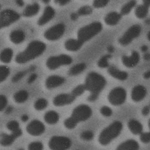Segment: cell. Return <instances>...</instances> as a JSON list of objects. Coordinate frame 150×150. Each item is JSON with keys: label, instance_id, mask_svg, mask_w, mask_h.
<instances>
[{"label": "cell", "instance_id": "1", "mask_svg": "<svg viewBox=\"0 0 150 150\" xmlns=\"http://www.w3.org/2000/svg\"><path fill=\"white\" fill-rule=\"evenodd\" d=\"M106 83V80L102 75L95 72L89 73L86 78L84 84L86 90L90 92L88 100L90 102L96 100Z\"/></svg>", "mask_w": 150, "mask_h": 150}, {"label": "cell", "instance_id": "2", "mask_svg": "<svg viewBox=\"0 0 150 150\" xmlns=\"http://www.w3.org/2000/svg\"><path fill=\"white\" fill-rule=\"evenodd\" d=\"M46 49L45 43L39 40L31 41L23 51L18 53L15 58L18 64H24L40 56Z\"/></svg>", "mask_w": 150, "mask_h": 150}, {"label": "cell", "instance_id": "3", "mask_svg": "<svg viewBox=\"0 0 150 150\" xmlns=\"http://www.w3.org/2000/svg\"><path fill=\"white\" fill-rule=\"evenodd\" d=\"M92 110L88 106L81 105L74 109L71 116L64 122L65 127L68 129H73L80 122H84L92 115Z\"/></svg>", "mask_w": 150, "mask_h": 150}, {"label": "cell", "instance_id": "4", "mask_svg": "<svg viewBox=\"0 0 150 150\" xmlns=\"http://www.w3.org/2000/svg\"><path fill=\"white\" fill-rule=\"evenodd\" d=\"M123 125L119 121H115L101 132L99 141L103 146L107 145L119 136L122 129Z\"/></svg>", "mask_w": 150, "mask_h": 150}, {"label": "cell", "instance_id": "5", "mask_svg": "<svg viewBox=\"0 0 150 150\" xmlns=\"http://www.w3.org/2000/svg\"><path fill=\"white\" fill-rule=\"evenodd\" d=\"M102 29L101 23L100 22H92L79 29L77 33L78 39L85 43L96 36Z\"/></svg>", "mask_w": 150, "mask_h": 150}, {"label": "cell", "instance_id": "6", "mask_svg": "<svg viewBox=\"0 0 150 150\" xmlns=\"http://www.w3.org/2000/svg\"><path fill=\"white\" fill-rule=\"evenodd\" d=\"M72 62L71 57L66 54H61L50 57L47 61L46 66L49 69L54 70L62 66L70 65Z\"/></svg>", "mask_w": 150, "mask_h": 150}, {"label": "cell", "instance_id": "7", "mask_svg": "<svg viewBox=\"0 0 150 150\" xmlns=\"http://www.w3.org/2000/svg\"><path fill=\"white\" fill-rule=\"evenodd\" d=\"M20 18V14L14 10L10 9L3 10L1 13L0 16L1 29L9 27L18 21Z\"/></svg>", "mask_w": 150, "mask_h": 150}, {"label": "cell", "instance_id": "8", "mask_svg": "<svg viewBox=\"0 0 150 150\" xmlns=\"http://www.w3.org/2000/svg\"><path fill=\"white\" fill-rule=\"evenodd\" d=\"M141 31V27L139 25H132L119 39V43L122 46L128 45L134 40L139 36Z\"/></svg>", "mask_w": 150, "mask_h": 150}, {"label": "cell", "instance_id": "9", "mask_svg": "<svg viewBox=\"0 0 150 150\" xmlns=\"http://www.w3.org/2000/svg\"><path fill=\"white\" fill-rule=\"evenodd\" d=\"M66 30V26L63 23H59L46 30L44 37L50 41L58 40L63 35Z\"/></svg>", "mask_w": 150, "mask_h": 150}, {"label": "cell", "instance_id": "10", "mask_svg": "<svg viewBox=\"0 0 150 150\" xmlns=\"http://www.w3.org/2000/svg\"><path fill=\"white\" fill-rule=\"evenodd\" d=\"M71 145V140L65 136H53L49 144L50 148L54 150H67L70 148Z\"/></svg>", "mask_w": 150, "mask_h": 150}, {"label": "cell", "instance_id": "11", "mask_svg": "<svg viewBox=\"0 0 150 150\" xmlns=\"http://www.w3.org/2000/svg\"><path fill=\"white\" fill-rule=\"evenodd\" d=\"M126 95V91L124 88L122 87H117L109 93L108 101L113 105H120L125 102Z\"/></svg>", "mask_w": 150, "mask_h": 150}, {"label": "cell", "instance_id": "12", "mask_svg": "<svg viewBox=\"0 0 150 150\" xmlns=\"http://www.w3.org/2000/svg\"><path fill=\"white\" fill-rule=\"evenodd\" d=\"M45 125L39 120L31 121L27 127V132L33 136H40L45 132Z\"/></svg>", "mask_w": 150, "mask_h": 150}, {"label": "cell", "instance_id": "13", "mask_svg": "<svg viewBox=\"0 0 150 150\" xmlns=\"http://www.w3.org/2000/svg\"><path fill=\"white\" fill-rule=\"evenodd\" d=\"M76 97L72 94H61L56 96L53 99L54 105L62 106L69 105L73 102Z\"/></svg>", "mask_w": 150, "mask_h": 150}, {"label": "cell", "instance_id": "14", "mask_svg": "<svg viewBox=\"0 0 150 150\" xmlns=\"http://www.w3.org/2000/svg\"><path fill=\"white\" fill-rule=\"evenodd\" d=\"M55 11L52 7L47 6L45 8L42 16L38 20L37 24L40 26L45 25L53 19L55 16Z\"/></svg>", "mask_w": 150, "mask_h": 150}, {"label": "cell", "instance_id": "15", "mask_svg": "<svg viewBox=\"0 0 150 150\" xmlns=\"http://www.w3.org/2000/svg\"><path fill=\"white\" fill-rule=\"evenodd\" d=\"M23 134L20 129L16 131L13 132L11 134H1V144L3 146H7L11 145L16 139L20 137Z\"/></svg>", "mask_w": 150, "mask_h": 150}, {"label": "cell", "instance_id": "16", "mask_svg": "<svg viewBox=\"0 0 150 150\" xmlns=\"http://www.w3.org/2000/svg\"><path fill=\"white\" fill-rule=\"evenodd\" d=\"M140 61V55L136 51H134L130 56H123L122 62L125 67L128 68L135 67L139 63Z\"/></svg>", "mask_w": 150, "mask_h": 150}, {"label": "cell", "instance_id": "17", "mask_svg": "<svg viewBox=\"0 0 150 150\" xmlns=\"http://www.w3.org/2000/svg\"><path fill=\"white\" fill-rule=\"evenodd\" d=\"M66 79L64 77L58 75H52L47 79L45 85L49 89L55 88L65 83Z\"/></svg>", "mask_w": 150, "mask_h": 150}, {"label": "cell", "instance_id": "18", "mask_svg": "<svg viewBox=\"0 0 150 150\" xmlns=\"http://www.w3.org/2000/svg\"><path fill=\"white\" fill-rule=\"evenodd\" d=\"M146 89L142 85L136 86L131 92V98L134 101L138 102L142 100L146 95Z\"/></svg>", "mask_w": 150, "mask_h": 150}, {"label": "cell", "instance_id": "19", "mask_svg": "<svg viewBox=\"0 0 150 150\" xmlns=\"http://www.w3.org/2000/svg\"><path fill=\"white\" fill-rule=\"evenodd\" d=\"M108 72L111 76L121 81L126 80L128 77L127 73L119 70L114 66L108 67Z\"/></svg>", "mask_w": 150, "mask_h": 150}, {"label": "cell", "instance_id": "20", "mask_svg": "<svg viewBox=\"0 0 150 150\" xmlns=\"http://www.w3.org/2000/svg\"><path fill=\"white\" fill-rule=\"evenodd\" d=\"M122 15L121 13H118L117 12H109L105 17V23L109 26H115L122 19Z\"/></svg>", "mask_w": 150, "mask_h": 150}, {"label": "cell", "instance_id": "21", "mask_svg": "<svg viewBox=\"0 0 150 150\" xmlns=\"http://www.w3.org/2000/svg\"><path fill=\"white\" fill-rule=\"evenodd\" d=\"M84 43L79 39H70L65 43V47L69 51L76 52L81 49Z\"/></svg>", "mask_w": 150, "mask_h": 150}, {"label": "cell", "instance_id": "22", "mask_svg": "<svg viewBox=\"0 0 150 150\" xmlns=\"http://www.w3.org/2000/svg\"><path fill=\"white\" fill-rule=\"evenodd\" d=\"M10 38L13 44L17 45L21 44L25 40V33L21 30H15L10 34Z\"/></svg>", "mask_w": 150, "mask_h": 150}, {"label": "cell", "instance_id": "23", "mask_svg": "<svg viewBox=\"0 0 150 150\" xmlns=\"http://www.w3.org/2000/svg\"><path fill=\"white\" fill-rule=\"evenodd\" d=\"M40 10V6L38 3L28 5L23 11V15L25 17L30 18L34 16L39 13Z\"/></svg>", "mask_w": 150, "mask_h": 150}, {"label": "cell", "instance_id": "24", "mask_svg": "<svg viewBox=\"0 0 150 150\" xmlns=\"http://www.w3.org/2000/svg\"><path fill=\"white\" fill-rule=\"evenodd\" d=\"M139 148L138 142L134 140L129 139L124 142L117 146L118 150H137Z\"/></svg>", "mask_w": 150, "mask_h": 150}, {"label": "cell", "instance_id": "25", "mask_svg": "<svg viewBox=\"0 0 150 150\" xmlns=\"http://www.w3.org/2000/svg\"><path fill=\"white\" fill-rule=\"evenodd\" d=\"M128 126L130 131L134 134H140L142 133L143 125L137 120L131 119L128 122Z\"/></svg>", "mask_w": 150, "mask_h": 150}, {"label": "cell", "instance_id": "26", "mask_svg": "<svg viewBox=\"0 0 150 150\" xmlns=\"http://www.w3.org/2000/svg\"><path fill=\"white\" fill-rule=\"evenodd\" d=\"M44 119L47 123L54 125L59 121V116L58 113L54 111H50L45 114Z\"/></svg>", "mask_w": 150, "mask_h": 150}, {"label": "cell", "instance_id": "27", "mask_svg": "<svg viewBox=\"0 0 150 150\" xmlns=\"http://www.w3.org/2000/svg\"><path fill=\"white\" fill-rule=\"evenodd\" d=\"M149 6L143 4L136 7L135 14L138 18L143 19L147 16L149 12Z\"/></svg>", "mask_w": 150, "mask_h": 150}, {"label": "cell", "instance_id": "28", "mask_svg": "<svg viewBox=\"0 0 150 150\" xmlns=\"http://www.w3.org/2000/svg\"><path fill=\"white\" fill-rule=\"evenodd\" d=\"M86 64L84 63H80L72 67L69 71V75L76 76L83 72L86 69Z\"/></svg>", "mask_w": 150, "mask_h": 150}, {"label": "cell", "instance_id": "29", "mask_svg": "<svg viewBox=\"0 0 150 150\" xmlns=\"http://www.w3.org/2000/svg\"><path fill=\"white\" fill-rule=\"evenodd\" d=\"M29 94L26 90H20L14 94L13 96L14 100L18 103H23L28 100Z\"/></svg>", "mask_w": 150, "mask_h": 150}, {"label": "cell", "instance_id": "30", "mask_svg": "<svg viewBox=\"0 0 150 150\" xmlns=\"http://www.w3.org/2000/svg\"><path fill=\"white\" fill-rule=\"evenodd\" d=\"M13 56V51L10 48L4 49L1 54V60L2 62L9 63L11 61Z\"/></svg>", "mask_w": 150, "mask_h": 150}, {"label": "cell", "instance_id": "31", "mask_svg": "<svg viewBox=\"0 0 150 150\" xmlns=\"http://www.w3.org/2000/svg\"><path fill=\"white\" fill-rule=\"evenodd\" d=\"M137 4L136 0H130L125 4L121 9V13L122 15H126L129 14Z\"/></svg>", "mask_w": 150, "mask_h": 150}, {"label": "cell", "instance_id": "32", "mask_svg": "<svg viewBox=\"0 0 150 150\" xmlns=\"http://www.w3.org/2000/svg\"><path fill=\"white\" fill-rule=\"evenodd\" d=\"M112 56L110 54H107L103 56L98 62V67L101 68H106L109 67L108 60L111 58Z\"/></svg>", "mask_w": 150, "mask_h": 150}, {"label": "cell", "instance_id": "33", "mask_svg": "<svg viewBox=\"0 0 150 150\" xmlns=\"http://www.w3.org/2000/svg\"><path fill=\"white\" fill-rule=\"evenodd\" d=\"M93 12V9L89 6H84L80 7L78 10L77 13L79 16L90 15Z\"/></svg>", "mask_w": 150, "mask_h": 150}, {"label": "cell", "instance_id": "34", "mask_svg": "<svg viewBox=\"0 0 150 150\" xmlns=\"http://www.w3.org/2000/svg\"><path fill=\"white\" fill-rule=\"evenodd\" d=\"M48 105V102L44 98L38 99L35 103V108L38 111H41L45 108Z\"/></svg>", "mask_w": 150, "mask_h": 150}, {"label": "cell", "instance_id": "35", "mask_svg": "<svg viewBox=\"0 0 150 150\" xmlns=\"http://www.w3.org/2000/svg\"><path fill=\"white\" fill-rule=\"evenodd\" d=\"M10 74V69L6 66H1L0 67V81H5Z\"/></svg>", "mask_w": 150, "mask_h": 150}, {"label": "cell", "instance_id": "36", "mask_svg": "<svg viewBox=\"0 0 150 150\" xmlns=\"http://www.w3.org/2000/svg\"><path fill=\"white\" fill-rule=\"evenodd\" d=\"M86 90L85 85H79L76 86L72 91L71 94L75 97L80 96Z\"/></svg>", "mask_w": 150, "mask_h": 150}, {"label": "cell", "instance_id": "37", "mask_svg": "<svg viewBox=\"0 0 150 150\" xmlns=\"http://www.w3.org/2000/svg\"><path fill=\"white\" fill-rule=\"evenodd\" d=\"M110 1V0H94L93 6L97 9L102 8L105 7Z\"/></svg>", "mask_w": 150, "mask_h": 150}, {"label": "cell", "instance_id": "38", "mask_svg": "<svg viewBox=\"0 0 150 150\" xmlns=\"http://www.w3.org/2000/svg\"><path fill=\"white\" fill-rule=\"evenodd\" d=\"M80 138L84 141H91L94 138V134L89 130L83 131L80 134Z\"/></svg>", "mask_w": 150, "mask_h": 150}, {"label": "cell", "instance_id": "39", "mask_svg": "<svg viewBox=\"0 0 150 150\" xmlns=\"http://www.w3.org/2000/svg\"><path fill=\"white\" fill-rule=\"evenodd\" d=\"M8 129L12 132H14L19 129V125L18 122L15 121H11L8 123L6 125Z\"/></svg>", "mask_w": 150, "mask_h": 150}, {"label": "cell", "instance_id": "40", "mask_svg": "<svg viewBox=\"0 0 150 150\" xmlns=\"http://www.w3.org/2000/svg\"><path fill=\"white\" fill-rule=\"evenodd\" d=\"M28 148L30 150H41L43 149V145L40 142H34L30 143Z\"/></svg>", "mask_w": 150, "mask_h": 150}, {"label": "cell", "instance_id": "41", "mask_svg": "<svg viewBox=\"0 0 150 150\" xmlns=\"http://www.w3.org/2000/svg\"><path fill=\"white\" fill-rule=\"evenodd\" d=\"M27 73V71H22L17 73L16 74H15L13 77L12 79V81L13 83H16V82L20 81L25 76Z\"/></svg>", "mask_w": 150, "mask_h": 150}, {"label": "cell", "instance_id": "42", "mask_svg": "<svg viewBox=\"0 0 150 150\" xmlns=\"http://www.w3.org/2000/svg\"><path fill=\"white\" fill-rule=\"evenodd\" d=\"M102 115L105 117H108L111 116L112 114V110L108 106H103L100 110Z\"/></svg>", "mask_w": 150, "mask_h": 150}, {"label": "cell", "instance_id": "43", "mask_svg": "<svg viewBox=\"0 0 150 150\" xmlns=\"http://www.w3.org/2000/svg\"><path fill=\"white\" fill-rule=\"evenodd\" d=\"M140 139L141 141L144 144H148L150 142V132L142 133L140 134Z\"/></svg>", "mask_w": 150, "mask_h": 150}, {"label": "cell", "instance_id": "44", "mask_svg": "<svg viewBox=\"0 0 150 150\" xmlns=\"http://www.w3.org/2000/svg\"><path fill=\"white\" fill-rule=\"evenodd\" d=\"M7 104V99L4 95L0 96V110L2 111L6 108Z\"/></svg>", "mask_w": 150, "mask_h": 150}, {"label": "cell", "instance_id": "45", "mask_svg": "<svg viewBox=\"0 0 150 150\" xmlns=\"http://www.w3.org/2000/svg\"><path fill=\"white\" fill-rule=\"evenodd\" d=\"M71 0H54L56 4L60 6H64L69 4Z\"/></svg>", "mask_w": 150, "mask_h": 150}, {"label": "cell", "instance_id": "46", "mask_svg": "<svg viewBox=\"0 0 150 150\" xmlns=\"http://www.w3.org/2000/svg\"><path fill=\"white\" fill-rule=\"evenodd\" d=\"M37 78V75L36 74H33L30 75L28 79V83L30 84L33 83Z\"/></svg>", "mask_w": 150, "mask_h": 150}, {"label": "cell", "instance_id": "47", "mask_svg": "<svg viewBox=\"0 0 150 150\" xmlns=\"http://www.w3.org/2000/svg\"><path fill=\"white\" fill-rule=\"evenodd\" d=\"M150 112V107L146 106L142 110V113L144 116H147Z\"/></svg>", "mask_w": 150, "mask_h": 150}, {"label": "cell", "instance_id": "48", "mask_svg": "<svg viewBox=\"0 0 150 150\" xmlns=\"http://www.w3.org/2000/svg\"><path fill=\"white\" fill-rule=\"evenodd\" d=\"M79 16L77 13H73L70 15V18L72 21H76L79 18Z\"/></svg>", "mask_w": 150, "mask_h": 150}, {"label": "cell", "instance_id": "49", "mask_svg": "<svg viewBox=\"0 0 150 150\" xmlns=\"http://www.w3.org/2000/svg\"><path fill=\"white\" fill-rule=\"evenodd\" d=\"M15 3L18 6L22 7L24 6V2L23 0H15Z\"/></svg>", "mask_w": 150, "mask_h": 150}, {"label": "cell", "instance_id": "50", "mask_svg": "<svg viewBox=\"0 0 150 150\" xmlns=\"http://www.w3.org/2000/svg\"><path fill=\"white\" fill-rule=\"evenodd\" d=\"M13 110V108L12 106H9L6 109V111H5V113L6 114H10V113H11L12 112Z\"/></svg>", "mask_w": 150, "mask_h": 150}, {"label": "cell", "instance_id": "51", "mask_svg": "<svg viewBox=\"0 0 150 150\" xmlns=\"http://www.w3.org/2000/svg\"><path fill=\"white\" fill-rule=\"evenodd\" d=\"M144 79H150V70H148L144 74Z\"/></svg>", "mask_w": 150, "mask_h": 150}, {"label": "cell", "instance_id": "52", "mask_svg": "<svg viewBox=\"0 0 150 150\" xmlns=\"http://www.w3.org/2000/svg\"><path fill=\"white\" fill-rule=\"evenodd\" d=\"M107 50L109 53H112L114 52L115 49H114V47L113 46L109 45L108 47Z\"/></svg>", "mask_w": 150, "mask_h": 150}, {"label": "cell", "instance_id": "53", "mask_svg": "<svg viewBox=\"0 0 150 150\" xmlns=\"http://www.w3.org/2000/svg\"><path fill=\"white\" fill-rule=\"evenodd\" d=\"M29 119V117L27 115H23L21 117V120L23 122H26L28 121Z\"/></svg>", "mask_w": 150, "mask_h": 150}, {"label": "cell", "instance_id": "54", "mask_svg": "<svg viewBox=\"0 0 150 150\" xmlns=\"http://www.w3.org/2000/svg\"><path fill=\"white\" fill-rule=\"evenodd\" d=\"M144 58L146 61H149L150 60V53H146L144 55Z\"/></svg>", "mask_w": 150, "mask_h": 150}, {"label": "cell", "instance_id": "55", "mask_svg": "<svg viewBox=\"0 0 150 150\" xmlns=\"http://www.w3.org/2000/svg\"><path fill=\"white\" fill-rule=\"evenodd\" d=\"M148 47L145 45L142 46L141 48V50L142 52H146L147 50H148Z\"/></svg>", "mask_w": 150, "mask_h": 150}, {"label": "cell", "instance_id": "56", "mask_svg": "<svg viewBox=\"0 0 150 150\" xmlns=\"http://www.w3.org/2000/svg\"><path fill=\"white\" fill-rule=\"evenodd\" d=\"M144 4L146 6H150V0H143Z\"/></svg>", "mask_w": 150, "mask_h": 150}, {"label": "cell", "instance_id": "57", "mask_svg": "<svg viewBox=\"0 0 150 150\" xmlns=\"http://www.w3.org/2000/svg\"><path fill=\"white\" fill-rule=\"evenodd\" d=\"M42 1L45 4H48L50 1V0H42Z\"/></svg>", "mask_w": 150, "mask_h": 150}, {"label": "cell", "instance_id": "58", "mask_svg": "<svg viewBox=\"0 0 150 150\" xmlns=\"http://www.w3.org/2000/svg\"><path fill=\"white\" fill-rule=\"evenodd\" d=\"M147 39L150 41V31L148 33L147 35Z\"/></svg>", "mask_w": 150, "mask_h": 150}, {"label": "cell", "instance_id": "59", "mask_svg": "<svg viewBox=\"0 0 150 150\" xmlns=\"http://www.w3.org/2000/svg\"><path fill=\"white\" fill-rule=\"evenodd\" d=\"M148 125H149V129H150V119L149 120V122H148Z\"/></svg>", "mask_w": 150, "mask_h": 150}, {"label": "cell", "instance_id": "60", "mask_svg": "<svg viewBox=\"0 0 150 150\" xmlns=\"http://www.w3.org/2000/svg\"></svg>", "mask_w": 150, "mask_h": 150}]
</instances>
